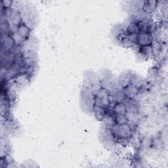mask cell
<instances>
[{
	"mask_svg": "<svg viewBox=\"0 0 168 168\" xmlns=\"http://www.w3.org/2000/svg\"><path fill=\"white\" fill-rule=\"evenodd\" d=\"M114 111L119 115H124L126 112V106L122 103H118L115 106Z\"/></svg>",
	"mask_w": 168,
	"mask_h": 168,
	"instance_id": "2",
	"label": "cell"
},
{
	"mask_svg": "<svg viewBox=\"0 0 168 168\" xmlns=\"http://www.w3.org/2000/svg\"><path fill=\"white\" fill-rule=\"evenodd\" d=\"M137 41L139 44L143 46H148L152 43V37L148 33H141L138 35Z\"/></svg>",
	"mask_w": 168,
	"mask_h": 168,
	"instance_id": "1",
	"label": "cell"
},
{
	"mask_svg": "<svg viewBox=\"0 0 168 168\" xmlns=\"http://www.w3.org/2000/svg\"><path fill=\"white\" fill-rule=\"evenodd\" d=\"M18 31L22 36H26V35H27V34H28V29L27 27H25V26H22V27L19 28Z\"/></svg>",
	"mask_w": 168,
	"mask_h": 168,
	"instance_id": "3",
	"label": "cell"
}]
</instances>
